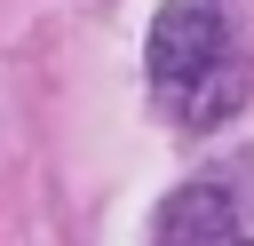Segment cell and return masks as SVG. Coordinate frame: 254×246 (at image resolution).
<instances>
[{
	"label": "cell",
	"instance_id": "6da1fadb",
	"mask_svg": "<svg viewBox=\"0 0 254 246\" xmlns=\"http://www.w3.org/2000/svg\"><path fill=\"white\" fill-rule=\"evenodd\" d=\"M151 95L175 127H222L238 103H246V40H238V16L222 0H167L159 24H151Z\"/></svg>",
	"mask_w": 254,
	"mask_h": 246
},
{
	"label": "cell",
	"instance_id": "7a4b0ae2",
	"mask_svg": "<svg viewBox=\"0 0 254 246\" xmlns=\"http://www.w3.org/2000/svg\"><path fill=\"white\" fill-rule=\"evenodd\" d=\"M151 230L159 238H246V214H238V198L222 190V183H183L175 198H159V214H151Z\"/></svg>",
	"mask_w": 254,
	"mask_h": 246
}]
</instances>
